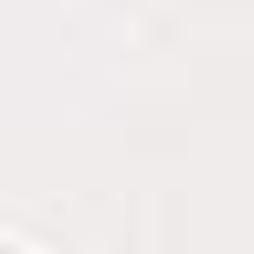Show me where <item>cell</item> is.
Instances as JSON below:
<instances>
[{
  "label": "cell",
  "instance_id": "obj_1",
  "mask_svg": "<svg viewBox=\"0 0 254 254\" xmlns=\"http://www.w3.org/2000/svg\"><path fill=\"white\" fill-rule=\"evenodd\" d=\"M8 254H32V246H24V238H16V246H8Z\"/></svg>",
  "mask_w": 254,
  "mask_h": 254
}]
</instances>
